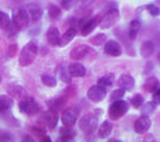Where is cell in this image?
<instances>
[{
  "mask_svg": "<svg viewBox=\"0 0 160 142\" xmlns=\"http://www.w3.org/2000/svg\"><path fill=\"white\" fill-rule=\"evenodd\" d=\"M158 61L160 62V53H159V55H158Z\"/></svg>",
  "mask_w": 160,
  "mask_h": 142,
  "instance_id": "f6af8a7d",
  "label": "cell"
},
{
  "mask_svg": "<svg viewBox=\"0 0 160 142\" xmlns=\"http://www.w3.org/2000/svg\"><path fill=\"white\" fill-rule=\"evenodd\" d=\"M72 141H73L72 137H59L56 142H72Z\"/></svg>",
  "mask_w": 160,
  "mask_h": 142,
  "instance_id": "ab89813d",
  "label": "cell"
},
{
  "mask_svg": "<svg viewBox=\"0 0 160 142\" xmlns=\"http://www.w3.org/2000/svg\"><path fill=\"white\" fill-rule=\"evenodd\" d=\"M153 103H155V104H160V89L156 90V92L153 93Z\"/></svg>",
  "mask_w": 160,
  "mask_h": 142,
  "instance_id": "8d00e7d4",
  "label": "cell"
},
{
  "mask_svg": "<svg viewBox=\"0 0 160 142\" xmlns=\"http://www.w3.org/2000/svg\"><path fill=\"white\" fill-rule=\"evenodd\" d=\"M108 142H122V141H119V139H110Z\"/></svg>",
  "mask_w": 160,
  "mask_h": 142,
  "instance_id": "ee69618b",
  "label": "cell"
},
{
  "mask_svg": "<svg viewBox=\"0 0 160 142\" xmlns=\"http://www.w3.org/2000/svg\"><path fill=\"white\" fill-rule=\"evenodd\" d=\"M65 103H66V99L61 97V99H53V100H51V101H47V106L51 111L56 113V110H61L62 106H65Z\"/></svg>",
  "mask_w": 160,
  "mask_h": 142,
  "instance_id": "7402d4cb",
  "label": "cell"
},
{
  "mask_svg": "<svg viewBox=\"0 0 160 142\" xmlns=\"http://www.w3.org/2000/svg\"><path fill=\"white\" fill-rule=\"evenodd\" d=\"M61 6H62V8H65V10H69V8H72L73 3L72 2H68V0H63V2L61 3Z\"/></svg>",
  "mask_w": 160,
  "mask_h": 142,
  "instance_id": "74e56055",
  "label": "cell"
},
{
  "mask_svg": "<svg viewBox=\"0 0 160 142\" xmlns=\"http://www.w3.org/2000/svg\"><path fill=\"white\" fill-rule=\"evenodd\" d=\"M153 51H155V45H153L152 41H145L143 44L141 45V53L145 58H149L153 53Z\"/></svg>",
  "mask_w": 160,
  "mask_h": 142,
  "instance_id": "cb8c5ba5",
  "label": "cell"
},
{
  "mask_svg": "<svg viewBox=\"0 0 160 142\" xmlns=\"http://www.w3.org/2000/svg\"><path fill=\"white\" fill-rule=\"evenodd\" d=\"M0 82H2V76H0Z\"/></svg>",
  "mask_w": 160,
  "mask_h": 142,
  "instance_id": "bcb514c9",
  "label": "cell"
},
{
  "mask_svg": "<svg viewBox=\"0 0 160 142\" xmlns=\"http://www.w3.org/2000/svg\"><path fill=\"white\" fill-rule=\"evenodd\" d=\"M119 18V11L118 7L115 4H112L111 7L105 8L104 16H101V21H100V28L101 30H105V28H110L118 21Z\"/></svg>",
  "mask_w": 160,
  "mask_h": 142,
  "instance_id": "7a4b0ae2",
  "label": "cell"
},
{
  "mask_svg": "<svg viewBox=\"0 0 160 142\" xmlns=\"http://www.w3.org/2000/svg\"><path fill=\"white\" fill-rule=\"evenodd\" d=\"M100 21H101V16L91 17L90 20H87V21L82 25V35H88L97 25H100Z\"/></svg>",
  "mask_w": 160,
  "mask_h": 142,
  "instance_id": "7c38bea8",
  "label": "cell"
},
{
  "mask_svg": "<svg viewBox=\"0 0 160 142\" xmlns=\"http://www.w3.org/2000/svg\"><path fill=\"white\" fill-rule=\"evenodd\" d=\"M39 142H52V141H51V138L48 137V135H45V137H42L41 139H39Z\"/></svg>",
  "mask_w": 160,
  "mask_h": 142,
  "instance_id": "7bdbcfd3",
  "label": "cell"
},
{
  "mask_svg": "<svg viewBox=\"0 0 160 142\" xmlns=\"http://www.w3.org/2000/svg\"><path fill=\"white\" fill-rule=\"evenodd\" d=\"M124 94H125V90H122V89H115L112 93H111L110 99L112 100V103H114V101L121 100V99L124 97Z\"/></svg>",
  "mask_w": 160,
  "mask_h": 142,
  "instance_id": "d6a6232c",
  "label": "cell"
},
{
  "mask_svg": "<svg viewBox=\"0 0 160 142\" xmlns=\"http://www.w3.org/2000/svg\"><path fill=\"white\" fill-rule=\"evenodd\" d=\"M11 23H13V24L16 25L18 30L25 28L28 25V23H30V16H28L27 10H25V8H22V7L14 10L13 11V18H11Z\"/></svg>",
  "mask_w": 160,
  "mask_h": 142,
  "instance_id": "277c9868",
  "label": "cell"
},
{
  "mask_svg": "<svg viewBox=\"0 0 160 142\" xmlns=\"http://www.w3.org/2000/svg\"><path fill=\"white\" fill-rule=\"evenodd\" d=\"M131 104H132L135 109H141L143 106V97L142 94H135L132 99H131Z\"/></svg>",
  "mask_w": 160,
  "mask_h": 142,
  "instance_id": "1f68e13d",
  "label": "cell"
},
{
  "mask_svg": "<svg viewBox=\"0 0 160 142\" xmlns=\"http://www.w3.org/2000/svg\"><path fill=\"white\" fill-rule=\"evenodd\" d=\"M10 27H11V20H10V17H8L6 13L0 11V28H2L4 33H7Z\"/></svg>",
  "mask_w": 160,
  "mask_h": 142,
  "instance_id": "484cf974",
  "label": "cell"
},
{
  "mask_svg": "<svg viewBox=\"0 0 160 142\" xmlns=\"http://www.w3.org/2000/svg\"><path fill=\"white\" fill-rule=\"evenodd\" d=\"M88 52H90V48H88L87 45H80V47H76L75 49H72V52H70V58L79 61V59L84 58Z\"/></svg>",
  "mask_w": 160,
  "mask_h": 142,
  "instance_id": "e0dca14e",
  "label": "cell"
},
{
  "mask_svg": "<svg viewBox=\"0 0 160 142\" xmlns=\"http://www.w3.org/2000/svg\"><path fill=\"white\" fill-rule=\"evenodd\" d=\"M0 142H11V138L8 135H2L0 137Z\"/></svg>",
  "mask_w": 160,
  "mask_h": 142,
  "instance_id": "60d3db41",
  "label": "cell"
},
{
  "mask_svg": "<svg viewBox=\"0 0 160 142\" xmlns=\"http://www.w3.org/2000/svg\"><path fill=\"white\" fill-rule=\"evenodd\" d=\"M146 8H148V11H149V13L152 14V16H155V17L160 14V8H159L156 4H148V6H146Z\"/></svg>",
  "mask_w": 160,
  "mask_h": 142,
  "instance_id": "836d02e7",
  "label": "cell"
},
{
  "mask_svg": "<svg viewBox=\"0 0 160 142\" xmlns=\"http://www.w3.org/2000/svg\"><path fill=\"white\" fill-rule=\"evenodd\" d=\"M79 121V109L78 107H70L65 110L62 114V124L65 128H73L76 123Z\"/></svg>",
  "mask_w": 160,
  "mask_h": 142,
  "instance_id": "8992f818",
  "label": "cell"
},
{
  "mask_svg": "<svg viewBox=\"0 0 160 142\" xmlns=\"http://www.w3.org/2000/svg\"><path fill=\"white\" fill-rule=\"evenodd\" d=\"M20 110L27 115H35L39 113V106L32 97H25L24 100L20 101L18 104Z\"/></svg>",
  "mask_w": 160,
  "mask_h": 142,
  "instance_id": "52a82bcc",
  "label": "cell"
},
{
  "mask_svg": "<svg viewBox=\"0 0 160 142\" xmlns=\"http://www.w3.org/2000/svg\"><path fill=\"white\" fill-rule=\"evenodd\" d=\"M61 137H72L75 138V131L72 128H61Z\"/></svg>",
  "mask_w": 160,
  "mask_h": 142,
  "instance_id": "e575fe53",
  "label": "cell"
},
{
  "mask_svg": "<svg viewBox=\"0 0 160 142\" xmlns=\"http://www.w3.org/2000/svg\"><path fill=\"white\" fill-rule=\"evenodd\" d=\"M114 82H115V78H114L112 73H107V75L101 76V78L98 79L97 84H98V86H101V87H104V89H107V87H110Z\"/></svg>",
  "mask_w": 160,
  "mask_h": 142,
  "instance_id": "603a6c76",
  "label": "cell"
},
{
  "mask_svg": "<svg viewBox=\"0 0 160 142\" xmlns=\"http://www.w3.org/2000/svg\"><path fill=\"white\" fill-rule=\"evenodd\" d=\"M47 39L49 42V45L52 47H59V42H61V34L59 30L56 27H51L47 33Z\"/></svg>",
  "mask_w": 160,
  "mask_h": 142,
  "instance_id": "9a60e30c",
  "label": "cell"
},
{
  "mask_svg": "<svg viewBox=\"0 0 160 142\" xmlns=\"http://www.w3.org/2000/svg\"><path fill=\"white\" fill-rule=\"evenodd\" d=\"M141 30V21L139 20H133L129 24V38L135 39L136 35H138V31Z\"/></svg>",
  "mask_w": 160,
  "mask_h": 142,
  "instance_id": "4316f807",
  "label": "cell"
},
{
  "mask_svg": "<svg viewBox=\"0 0 160 142\" xmlns=\"http://www.w3.org/2000/svg\"><path fill=\"white\" fill-rule=\"evenodd\" d=\"M98 120L94 114H86L79 120V128L84 132H93L97 128Z\"/></svg>",
  "mask_w": 160,
  "mask_h": 142,
  "instance_id": "ba28073f",
  "label": "cell"
},
{
  "mask_svg": "<svg viewBox=\"0 0 160 142\" xmlns=\"http://www.w3.org/2000/svg\"><path fill=\"white\" fill-rule=\"evenodd\" d=\"M21 142H35V139H34L32 137H30V135H27V137L22 138V141H21Z\"/></svg>",
  "mask_w": 160,
  "mask_h": 142,
  "instance_id": "b9f144b4",
  "label": "cell"
},
{
  "mask_svg": "<svg viewBox=\"0 0 160 142\" xmlns=\"http://www.w3.org/2000/svg\"><path fill=\"white\" fill-rule=\"evenodd\" d=\"M13 104H14V101L10 96H7V94L0 96V113H2V114L10 111L11 107H13Z\"/></svg>",
  "mask_w": 160,
  "mask_h": 142,
  "instance_id": "ac0fdd59",
  "label": "cell"
},
{
  "mask_svg": "<svg viewBox=\"0 0 160 142\" xmlns=\"http://www.w3.org/2000/svg\"><path fill=\"white\" fill-rule=\"evenodd\" d=\"M142 110V115L145 117H149V114H153L156 111V104L153 101H149V103H143V106L141 107Z\"/></svg>",
  "mask_w": 160,
  "mask_h": 142,
  "instance_id": "83f0119b",
  "label": "cell"
},
{
  "mask_svg": "<svg viewBox=\"0 0 160 142\" xmlns=\"http://www.w3.org/2000/svg\"><path fill=\"white\" fill-rule=\"evenodd\" d=\"M69 73L73 78H83L86 76V68L83 66L82 63H78V62H73L72 65H69Z\"/></svg>",
  "mask_w": 160,
  "mask_h": 142,
  "instance_id": "2e32d148",
  "label": "cell"
},
{
  "mask_svg": "<svg viewBox=\"0 0 160 142\" xmlns=\"http://www.w3.org/2000/svg\"><path fill=\"white\" fill-rule=\"evenodd\" d=\"M58 73H59V79H61L62 82H65V83H70V82H72V76H70L69 69H68L66 66L61 65V66L58 68Z\"/></svg>",
  "mask_w": 160,
  "mask_h": 142,
  "instance_id": "d4e9b609",
  "label": "cell"
},
{
  "mask_svg": "<svg viewBox=\"0 0 160 142\" xmlns=\"http://www.w3.org/2000/svg\"><path fill=\"white\" fill-rule=\"evenodd\" d=\"M38 124L47 127L48 129H53L58 124V114L55 111H51V110L41 113L38 117Z\"/></svg>",
  "mask_w": 160,
  "mask_h": 142,
  "instance_id": "5b68a950",
  "label": "cell"
},
{
  "mask_svg": "<svg viewBox=\"0 0 160 142\" xmlns=\"http://www.w3.org/2000/svg\"><path fill=\"white\" fill-rule=\"evenodd\" d=\"M76 34H78V31H76L75 27H72V28H69L68 31H65V34L61 37V42H59V47H65V45H68V44H69V42L76 37Z\"/></svg>",
  "mask_w": 160,
  "mask_h": 142,
  "instance_id": "44dd1931",
  "label": "cell"
},
{
  "mask_svg": "<svg viewBox=\"0 0 160 142\" xmlns=\"http://www.w3.org/2000/svg\"><path fill=\"white\" fill-rule=\"evenodd\" d=\"M48 14H49V17L52 20H55V18H58V17L61 16V8H59L58 6H55V4H51L49 10H48Z\"/></svg>",
  "mask_w": 160,
  "mask_h": 142,
  "instance_id": "4dcf8cb0",
  "label": "cell"
},
{
  "mask_svg": "<svg viewBox=\"0 0 160 142\" xmlns=\"http://www.w3.org/2000/svg\"><path fill=\"white\" fill-rule=\"evenodd\" d=\"M25 10H27L30 18L34 20V21H38L42 16V8H41V6L37 4V3H28V6H27Z\"/></svg>",
  "mask_w": 160,
  "mask_h": 142,
  "instance_id": "5bb4252c",
  "label": "cell"
},
{
  "mask_svg": "<svg viewBox=\"0 0 160 142\" xmlns=\"http://www.w3.org/2000/svg\"><path fill=\"white\" fill-rule=\"evenodd\" d=\"M104 52L110 56H119L122 53V48L119 42L114 41V39H108L104 45Z\"/></svg>",
  "mask_w": 160,
  "mask_h": 142,
  "instance_id": "30bf717a",
  "label": "cell"
},
{
  "mask_svg": "<svg viewBox=\"0 0 160 142\" xmlns=\"http://www.w3.org/2000/svg\"><path fill=\"white\" fill-rule=\"evenodd\" d=\"M141 142H156V139H155L153 135H145L143 139H142Z\"/></svg>",
  "mask_w": 160,
  "mask_h": 142,
  "instance_id": "f35d334b",
  "label": "cell"
},
{
  "mask_svg": "<svg viewBox=\"0 0 160 142\" xmlns=\"http://www.w3.org/2000/svg\"><path fill=\"white\" fill-rule=\"evenodd\" d=\"M118 86L119 89L122 90H132L133 87H135V80H133V78L131 75H121L118 78Z\"/></svg>",
  "mask_w": 160,
  "mask_h": 142,
  "instance_id": "4fadbf2b",
  "label": "cell"
},
{
  "mask_svg": "<svg viewBox=\"0 0 160 142\" xmlns=\"http://www.w3.org/2000/svg\"><path fill=\"white\" fill-rule=\"evenodd\" d=\"M32 131L35 132L37 135H39V137H45V131H44V128H38V127H32Z\"/></svg>",
  "mask_w": 160,
  "mask_h": 142,
  "instance_id": "d590c367",
  "label": "cell"
},
{
  "mask_svg": "<svg viewBox=\"0 0 160 142\" xmlns=\"http://www.w3.org/2000/svg\"><path fill=\"white\" fill-rule=\"evenodd\" d=\"M128 110H129V103H127L124 100H118V101L111 103L110 109H108V115H110L111 120H118Z\"/></svg>",
  "mask_w": 160,
  "mask_h": 142,
  "instance_id": "3957f363",
  "label": "cell"
},
{
  "mask_svg": "<svg viewBox=\"0 0 160 142\" xmlns=\"http://www.w3.org/2000/svg\"><path fill=\"white\" fill-rule=\"evenodd\" d=\"M150 125H152V121H150L149 117H145V115H141V117L138 118V120L135 121V125H133V128H135V131L138 132V134H145V132L149 131Z\"/></svg>",
  "mask_w": 160,
  "mask_h": 142,
  "instance_id": "8fae6325",
  "label": "cell"
},
{
  "mask_svg": "<svg viewBox=\"0 0 160 142\" xmlns=\"http://www.w3.org/2000/svg\"><path fill=\"white\" fill-rule=\"evenodd\" d=\"M105 96H107V89L98 86V84L91 86L87 92V97L90 99L91 101H94V103H100V101H102L105 99Z\"/></svg>",
  "mask_w": 160,
  "mask_h": 142,
  "instance_id": "9c48e42d",
  "label": "cell"
},
{
  "mask_svg": "<svg viewBox=\"0 0 160 142\" xmlns=\"http://www.w3.org/2000/svg\"><path fill=\"white\" fill-rule=\"evenodd\" d=\"M41 80H42V83H44L45 86H48V87H55L56 86V79L53 78V76L48 75V73H42Z\"/></svg>",
  "mask_w": 160,
  "mask_h": 142,
  "instance_id": "f1b7e54d",
  "label": "cell"
},
{
  "mask_svg": "<svg viewBox=\"0 0 160 142\" xmlns=\"http://www.w3.org/2000/svg\"><path fill=\"white\" fill-rule=\"evenodd\" d=\"M111 132H112V124H111L110 121H104L98 128V138L107 139V138L111 135Z\"/></svg>",
  "mask_w": 160,
  "mask_h": 142,
  "instance_id": "ffe728a7",
  "label": "cell"
},
{
  "mask_svg": "<svg viewBox=\"0 0 160 142\" xmlns=\"http://www.w3.org/2000/svg\"><path fill=\"white\" fill-rule=\"evenodd\" d=\"M37 53H38V47H37L35 42H28L24 48L21 49L18 56V62L21 66H28L34 62Z\"/></svg>",
  "mask_w": 160,
  "mask_h": 142,
  "instance_id": "6da1fadb",
  "label": "cell"
},
{
  "mask_svg": "<svg viewBox=\"0 0 160 142\" xmlns=\"http://www.w3.org/2000/svg\"><path fill=\"white\" fill-rule=\"evenodd\" d=\"M158 87H159V79L156 76H149L143 83V89L148 93H155L158 90Z\"/></svg>",
  "mask_w": 160,
  "mask_h": 142,
  "instance_id": "d6986e66",
  "label": "cell"
},
{
  "mask_svg": "<svg viewBox=\"0 0 160 142\" xmlns=\"http://www.w3.org/2000/svg\"><path fill=\"white\" fill-rule=\"evenodd\" d=\"M91 45H96V47H100V45L102 44V42H107V35L105 34H98V35L93 37V38L90 39Z\"/></svg>",
  "mask_w": 160,
  "mask_h": 142,
  "instance_id": "f546056e",
  "label": "cell"
}]
</instances>
